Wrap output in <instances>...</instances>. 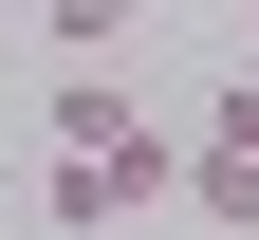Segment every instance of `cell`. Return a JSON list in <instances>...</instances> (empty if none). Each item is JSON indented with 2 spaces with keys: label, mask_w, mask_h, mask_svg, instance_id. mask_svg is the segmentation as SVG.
<instances>
[{
  "label": "cell",
  "mask_w": 259,
  "mask_h": 240,
  "mask_svg": "<svg viewBox=\"0 0 259 240\" xmlns=\"http://www.w3.org/2000/svg\"><path fill=\"white\" fill-rule=\"evenodd\" d=\"M37 129H56V166H111V148H148V92H130V74H56Z\"/></svg>",
  "instance_id": "obj_1"
},
{
  "label": "cell",
  "mask_w": 259,
  "mask_h": 240,
  "mask_svg": "<svg viewBox=\"0 0 259 240\" xmlns=\"http://www.w3.org/2000/svg\"><path fill=\"white\" fill-rule=\"evenodd\" d=\"M130 19H148V0H37V37H56V74H111V56H130Z\"/></svg>",
  "instance_id": "obj_2"
},
{
  "label": "cell",
  "mask_w": 259,
  "mask_h": 240,
  "mask_svg": "<svg viewBox=\"0 0 259 240\" xmlns=\"http://www.w3.org/2000/svg\"><path fill=\"white\" fill-rule=\"evenodd\" d=\"M185 222H204V240H259V166L241 148H185Z\"/></svg>",
  "instance_id": "obj_3"
},
{
  "label": "cell",
  "mask_w": 259,
  "mask_h": 240,
  "mask_svg": "<svg viewBox=\"0 0 259 240\" xmlns=\"http://www.w3.org/2000/svg\"><path fill=\"white\" fill-rule=\"evenodd\" d=\"M204 148H241V166H259V74H241V92H204Z\"/></svg>",
  "instance_id": "obj_4"
},
{
  "label": "cell",
  "mask_w": 259,
  "mask_h": 240,
  "mask_svg": "<svg viewBox=\"0 0 259 240\" xmlns=\"http://www.w3.org/2000/svg\"><path fill=\"white\" fill-rule=\"evenodd\" d=\"M0 203H19V185H0Z\"/></svg>",
  "instance_id": "obj_5"
}]
</instances>
